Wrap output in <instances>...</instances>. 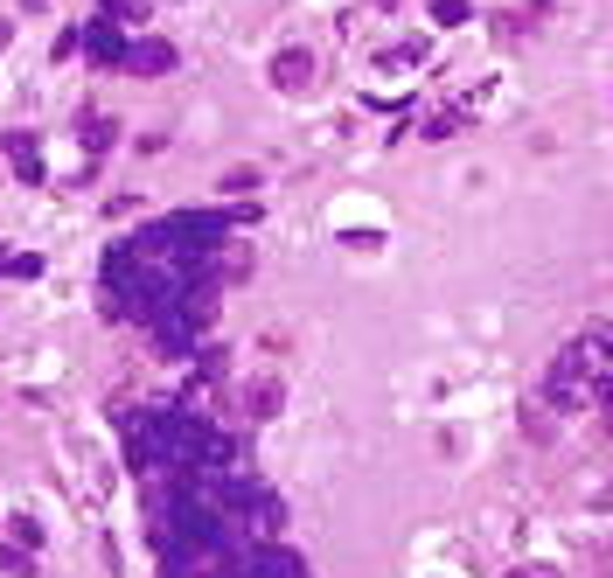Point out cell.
I'll return each instance as SVG.
<instances>
[{
    "instance_id": "10",
    "label": "cell",
    "mask_w": 613,
    "mask_h": 578,
    "mask_svg": "<svg viewBox=\"0 0 613 578\" xmlns=\"http://www.w3.org/2000/svg\"><path fill=\"white\" fill-rule=\"evenodd\" d=\"M99 14H119L126 28H140L147 22V0H99Z\"/></svg>"
},
{
    "instance_id": "11",
    "label": "cell",
    "mask_w": 613,
    "mask_h": 578,
    "mask_svg": "<svg viewBox=\"0 0 613 578\" xmlns=\"http://www.w3.org/2000/svg\"><path fill=\"white\" fill-rule=\"evenodd\" d=\"M592 412H606V426H613V370H600V377H592Z\"/></svg>"
},
{
    "instance_id": "1",
    "label": "cell",
    "mask_w": 613,
    "mask_h": 578,
    "mask_svg": "<svg viewBox=\"0 0 613 578\" xmlns=\"http://www.w3.org/2000/svg\"><path fill=\"white\" fill-rule=\"evenodd\" d=\"M426 63H432V35H397V43L370 49V70L377 77H418Z\"/></svg>"
},
{
    "instance_id": "4",
    "label": "cell",
    "mask_w": 613,
    "mask_h": 578,
    "mask_svg": "<svg viewBox=\"0 0 613 578\" xmlns=\"http://www.w3.org/2000/svg\"><path fill=\"white\" fill-rule=\"evenodd\" d=\"M175 63H182V49H175V43H161V35H132L126 70H140V77H167Z\"/></svg>"
},
{
    "instance_id": "15",
    "label": "cell",
    "mask_w": 613,
    "mask_h": 578,
    "mask_svg": "<svg viewBox=\"0 0 613 578\" xmlns=\"http://www.w3.org/2000/svg\"><path fill=\"white\" fill-rule=\"evenodd\" d=\"M14 43V22H8V14H0V49H8Z\"/></svg>"
},
{
    "instance_id": "5",
    "label": "cell",
    "mask_w": 613,
    "mask_h": 578,
    "mask_svg": "<svg viewBox=\"0 0 613 578\" xmlns=\"http://www.w3.org/2000/svg\"><path fill=\"white\" fill-rule=\"evenodd\" d=\"M516 426H523V439H536V447H544V439H558V412L536 397V404H523V418H516Z\"/></svg>"
},
{
    "instance_id": "6",
    "label": "cell",
    "mask_w": 613,
    "mask_h": 578,
    "mask_svg": "<svg viewBox=\"0 0 613 578\" xmlns=\"http://www.w3.org/2000/svg\"><path fill=\"white\" fill-rule=\"evenodd\" d=\"M460 132H467V112H432V119L418 126V140H426V147H447V140H460Z\"/></svg>"
},
{
    "instance_id": "3",
    "label": "cell",
    "mask_w": 613,
    "mask_h": 578,
    "mask_svg": "<svg viewBox=\"0 0 613 578\" xmlns=\"http://www.w3.org/2000/svg\"><path fill=\"white\" fill-rule=\"evenodd\" d=\"M0 153H8V167H14V175H22L28 188H43V182H49V167H43V140H35V132H8V140H0Z\"/></svg>"
},
{
    "instance_id": "2",
    "label": "cell",
    "mask_w": 613,
    "mask_h": 578,
    "mask_svg": "<svg viewBox=\"0 0 613 578\" xmlns=\"http://www.w3.org/2000/svg\"><path fill=\"white\" fill-rule=\"evenodd\" d=\"M273 91L279 99H307V91H314V49H279L273 56Z\"/></svg>"
},
{
    "instance_id": "16",
    "label": "cell",
    "mask_w": 613,
    "mask_h": 578,
    "mask_svg": "<svg viewBox=\"0 0 613 578\" xmlns=\"http://www.w3.org/2000/svg\"><path fill=\"white\" fill-rule=\"evenodd\" d=\"M147 8H188V0H147Z\"/></svg>"
},
{
    "instance_id": "9",
    "label": "cell",
    "mask_w": 613,
    "mask_h": 578,
    "mask_svg": "<svg viewBox=\"0 0 613 578\" xmlns=\"http://www.w3.org/2000/svg\"><path fill=\"white\" fill-rule=\"evenodd\" d=\"M0 571L8 578H43V557L22 551V544H0Z\"/></svg>"
},
{
    "instance_id": "12",
    "label": "cell",
    "mask_w": 613,
    "mask_h": 578,
    "mask_svg": "<svg viewBox=\"0 0 613 578\" xmlns=\"http://www.w3.org/2000/svg\"><path fill=\"white\" fill-rule=\"evenodd\" d=\"M217 188H223V196H252V188H258V167H230Z\"/></svg>"
},
{
    "instance_id": "13",
    "label": "cell",
    "mask_w": 613,
    "mask_h": 578,
    "mask_svg": "<svg viewBox=\"0 0 613 578\" xmlns=\"http://www.w3.org/2000/svg\"><path fill=\"white\" fill-rule=\"evenodd\" d=\"M509 578H571L565 565H544V557H523V565H509Z\"/></svg>"
},
{
    "instance_id": "17",
    "label": "cell",
    "mask_w": 613,
    "mask_h": 578,
    "mask_svg": "<svg viewBox=\"0 0 613 578\" xmlns=\"http://www.w3.org/2000/svg\"><path fill=\"white\" fill-rule=\"evenodd\" d=\"M22 8H28V14H43V8H49V0H22Z\"/></svg>"
},
{
    "instance_id": "18",
    "label": "cell",
    "mask_w": 613,
    "mask_h": 578,
    "mask_svg": "<svg viewBox=\"0 0 613 578\" xmlns=\"http://www.w3.org/2000/svg\"><path fill=\"white\" fill-rule=\"evenodd\" d=\"M0 91H8V63H0Z\"/></svg>"
},
{
    "instance_id": "7",
    "label": "cell",
    "mask_w": 613,
    "mask_h": 578,
    "mask_svg": "<svg viewBox=\"0 0 613 578\" xmlns=\"http://www.w3.org/2000/svg\"><path fill=\"white\" fill-rule=\"evenodd\" d=\"M112 140H119V119H84V126H77V147H84L91 161H99Z\"/></svg>"
},
{
    "instance_id": "14",
    "label": "cell",
    "mask_w": 613,
    "mask_h": 578,
    "mask_svg": "<svg viewBox=\"0 0 613 578\" xmlns=\"http://www.w3.org/2000/svg\"><path fill=\"white\" fill-rule=\"evenodd\" d=\"M432 22L439 28H460V22H467V0H432Z\"/></svg>"
},
{
    "instance_id": "8",
    "label": "cell",
    "mask_w": 613,
    "mask_h": 578,
    "mask_svg": "<svg viewBox=\"0 0 613 578\" xmlns=\"http://www.w3.org/2000/svg\"><path fill=\"white\" fill-rule=\"evenodd\" d=\"M279 397H286V391H279V383H273V377H258V383H244V404H252V418H273V412H279Z\"/></svg>"
}]
</instances>
